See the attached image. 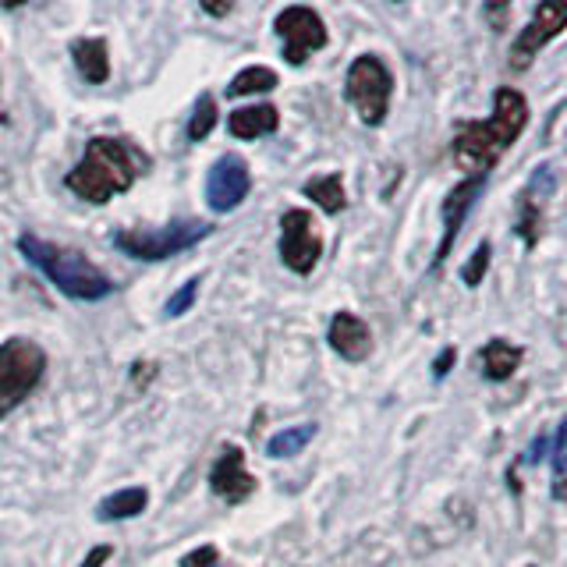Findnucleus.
Segmentation results:
<instances>
[{"label": "nucleus", "instance_id": "1a4fd4ad", "mask_svg": "<svg viewBox=\"0 0 567 567\" xmlns=\"http://www.w3.org/2000/svg\"><path fill=\"white\" fill-rule=\"evenodd\" d=\"M564 29H567V0H543L511 47V61H507L511 71H528L532 61L539 58V50L554 43Z\"/></svg>", "mask_w": 567, "mask_h": 567}, {"label": "nucleus", "instance_id": "412c9836", "mask_svg": "<svg viewBox=\"0 0 567 567\" xmlns=\"http://www.w3.org/2000/svg\"><path fill=\"white\" fill-rule=\"evenodd\" d=\"M316 436V422H306V425H291V430H280L270 436V454L274 457H295L301 454L312 443Z\"/></svg>", "mask_w": 567, "mask_h": 567}, {"label": "nucleus", "instance_id": "f8f14e48", "mask_svg": "<svg viewBox=\"0 0 567 567\" xmlns=\"http://www.w3.org/2000/svg\"><path fill=\"white\" fill-rule=\"evenodd\" d=\"M486 182H489V174H475V177H465V182L454 185V188L447 192V199H443V206H440L443 238H440V245H436L433 270H440V266L447 262L451 248H454V241H457V235H461V224H465V217L472 213V206L478 203V195H483Z\"/></svg>", "mask_w": 567, "mask_h": 567}, {"label": "nucleus", "instance_id": "4be33fe9", "mask_svg": "<svg viewBox=\"0 0 567 567\" xmlns=\"http://www.w3.org/2000/svg\"><path fill=\"white\" fill-rule=\"evenodd\" d=\"M217 96L213 93H203L195 100V111L188 117V142H203L213 128H217Z\"/></svg>", "mask_w": 567, "mask_h": 567}, {"label": "nucleus", "instance_id": "5701e85b", "mask_svg": "<svg viewBox=\"0 0 567 567\" xmlns=\"http://www.w3.org/2000/svg\"><path fill=\"white\" fill-rule=\"evenodd\" d=\"M489 262H493V245L483 241L472 252V259L461 266V280H465V288H478V284H483V277L489 274Z\"/></svg>", "mask_w": 567, "mask_h": 567}, {"label": "nucleus", "instance_id": "9d476101", "mask_svg": "<svg viewBox=\"0 0 567 567\" xmlns=\"http://www.w3.org/2000/svg\"><path fill=\"white\" fill-rule=\"evenodd\" d=\"M248 188H252V174L238 153H224L206 174V203L213 213H235Z\"/></svg>", "mask_w": 567, "mask_h": 567}, {"label": "nucleus", "instance_id": "cd10ccee", "mask_svg": "<svg viewBox=\"0 0 567 567\" xmlns=\"http://www.w3.org/2000/svg\"><path fill=\"white\" fill-rule=\"evenodd\" d=\"M457 362V351L454 348H443L440 354H436V362H433V377L436 380H443V377H447V372H451V365Z\"/></svg>", "mask_w": 567, "mask_h": 567}, {"label": "nucleus", "instance_id": "f257e3e1", "mask_svg": "<svg viewBox=\"0 0 567 567\" xmlns=\"http://www.w3.org/2000/svg\"><path fill=\"white\" fill-rule=\"evenodd\" d=\"M528 128V100L518 93V89L501 85L493 93V114L486 121H461L454 132V164L461 171H468V177L475 174H489L501 156L522 138V132Z\"/></svg>", "mask_w": 567, "mask_h": 567}, {"label": "nucleus", "instance_id": "6e6552de", "mask_svg": "<svg viewBox=\"0 0 567 567\" xmlns=\"http://www.w3.org/2000/svg\"><path fill=\"white\" fill-rule=\"evenodd\" d=\"M277 35H280V43H284V61H288L291 68L298 64H306L316 50H323L327 47V25H323V18H319V11L312 8H301V4H291V8H284L277 14V22H274Z\"/></svg>", "mask_w": 567, "mask_h": 567}, {"label": "nucleus", "instance_id": "7ed1b4c3", "mask_svg": "<svg viewBox=\"0 0 567 567\" xmlns=\"http://www.w3.org/2000/svg\"><path fill=\"white\" fill-rule=\"evenodd\" d=\"M18 252H22L35 270H43L47 280L58 288L61 295L75 298V301H100L114 291L111 277H106L100 266L89 262L75 248H64L58 241H43L35 238L32 230H25L18 238Z\"/></svg>", "mask_w": 567, "mask_h": 567}, {"label": "nucleus", "instance_id": "20e7f679", "mask_svg": "<svg viewBox=\"0 0 567 567\" xmlns=\"http://www.w3.org/2000/svg\"><path fill=\"white\" fill-rule=\"evenodd\" d=\"M213 235V224L188 217V220H171L164 227H132V230H117L114 245L121 248L124 256H135L142 262H159L171 259L185 248L199 245Z\"/></svg>", "mask_w": 567, "mask_h": 567}, {"label": "nucleus", "instance_id": "b1692460", "mask_svg": "<svg viewBox=\"0 0 567 567\" xmlns=\"http://www.w3.org/2000/svg\"><path fill=\"white\" fill-rule=\"evenodd\" d=\"M549 457H554V475H557V483H554V496L557 501H564V478H567V415L564 422L557 425V436H554V451H549Z\"/></svg>", "mask_w": 567, "mask_h": 567}, {"label": "nucleus", "instance_id": "393cba45", "mask_svg": "<svg viewBox=\"0 0 567 567\" xmlns=\"http://www.w3.org/2000/svg\"><path fill=\"white\" fill-rule=\"evenodd\" d=\"M199 284H203V277H192V280L185 284V288H177V295L167 301V309H164V312H167L171 319L185 316V312L195 306V298H199Z\"/></svg>", "mask_w": 567, "mask_h": 567}, {"label": "nucleus", "instance_id": "0eeeda50", "mask_svg": "<svg viewBox=\"0 0 567 567\" xmlns=\"http://www.w3.org/2000/svg\"><path fill=\"white\" fill-rule=\"evenodd\" d=\"M280 262L291 274L309 277L316 270V262L323 259V235L309 209H288L280 217Z\"/></svg>", "mask_w": 567, "mask_h": 567}, {"label": "nucleus", "instance_id": "ddd939ff", "mask_svg": "<svg viewBox=\"0 0 567 567\" xmlns=\"http://www.w3.org/2000/svg\"><path fill=\"white\" fill-rule=\"evenodd\" d=\"M209 486L230 507L245 504L248 496L256 493V478L245 468V451L238 443H224L220 447L217 461H213V472H209Z\"/></svg>", "mask_w": 567, "mask_h": 567}, {"label": "nucleus", "instance_id": "39448f33", "mask_svg": "<svg viewBox=\"0 0 567 567\" xmlns=\"http://www.w3.org/2000/svg\"><path fill=\"white\" fill-rule=\"evenodd\" d=\"M47 372V351L29 337H11L0 344V419H8Z\"/></svg>", "mask_w": 567, "mask_h": 567}, {"label": "nucleus", "instance_id": "423d86ee", "mask_svg": "<svg viewBox=\"0 0 567 567\" xmlns=\"http://www.w3.org/2000/svg\"><path fill=\"white\" fill-rule=\"evenodd\" d=\"M344 96L359 111L362 124L380 128L390 114V96H394V75L390 68L377 58V53H362L354 58L348 75H344Z\"/></svg>", "mask_w": 567, "mask_h": 567}, {"label": "nucleus", "instance_id": "f03ea898", "mask_svg": "<svg viewBox=\"0 0 567 567\" xmlns=\"http://www.w3.org/2000/svg\"><path fill=\"white\" fill-rule=\"evenodd\" d=\"M146 171H150L146 150H138L135 142L117 135H96L85 142L79 167L64 177V185L68 192H75V199L103 206L114 195L128 192Z\"/></svg>", "mask_w": 567, "mask_h": 567}, {"label": "nucleus", "instance_id": "aec40b11", "mask_svg": "<svg viewBox=\"0 0 567 567\" xmlns=\"http://www.w3.org/2000/svg\"><path fill=\"white\" fill-rule=\"evenodd\" d=\"M270 89H277V71L270 68H262V64H252V68H245L238 71L235 79H230L227 85V96H256V93H270Z\"/></svg>", "mask_w": 567, "mask_h": 567}, {"label": "nucleus", "instance_id": "c756f323", "mask_svg": "<svg viewBox=\"0 0 567 567\" xmlns=\"http://www.w3.org/2000/svg\"><path fill=\"white\" fill-rule=\"evenodd\" d=\"M507 11H511L507 4H504V8H486V14L493 18V29H501V18H504Z\"/></svg>", "mask_w": 567, "mask_h": 567}, {"label": "nucleus", "instance_id": "a211bd4d", "mask_svg": "<svg viewBox=\"0 0 567 567\" xmlns=\"http://www.w3.org/2000/svg\"><path fill=\"white\" fill-rule=\"evenodd\" d=\"M146 507H150V489L128 486V489H117V493L106 496V501H100L96 518L100 522H128V518H138Z\"/></svg>", "mask_w": 567, "mask_h": 567}, {"label": "nucleus", "instance_id": "c85d7f7f", "mask_svg": "<svg viewBox=\"0 0 567 567\" xmlns=\"http://www.w3.org/2000/svg\"><path fill=\"white\" fill-rule=\"evenodd\" d=\"M546 447H549V440L546 436H536V440H532V447H528V465H539V461L546 457Z\"/></svg>", "mask_w": 567, "mask_h": 567}, {"label": "nucleus", "instance_id": "a878e982", "mask_svg": "<svg viewBox=\"0 0 567 567\" xmlns=\"http://www.w3.org/2000/svg\"><path fill=\"white\" fill-rule=\"evenodd\" d=\"M182 567H220V549L206 543V546H195L192 554L182 557Z\"/></svg>", "mask_w": 567, "mask_h": 567}, {"label": "nucleus", "instance_id": "dca6fc26", "mask_svg": "<svg viewBox=\"0 0 567 567\" xmlns=\"http://www.w3.org/2000/svg\"><path fill=\"white\" fill-rule=\"evenodd\" d=\"M71 58H75L79 75L89 85H103L106 79H111V50H106V40H100V35H89V40L71 43Z\"/></svg>", "mask_w": 567, "mask_h": 567}, {"label": "nucleus", "instance_id": "2eb2a0df", "mask_svg": "<svg viewBox=\"0 0 567 567\" xmlns=\"http://www.w3.org/2000/svg\"><path fill=\"white\" fill-rule=\"evenodd\" d=\"M522 359H525V351L518 344L504 341V337H493V341H486L483 351H478V365H483V377L489 383H507L514 372L522 369Z\"/></svg>", "mask_w": 567, "mask_h": 567}, {"label": "nucleus", "instance_id": "4468645a", "mask_svg": "<svg viewBox=\"0 0 567 567\" xmlns=\"http://www.w3.org/2000/svg\"><path fill=\"white\" fill-rule=\"evenodd\" d=\"M327 341H330V348L341 354L344 362H365L369 354H372V330H369V323L354 316V312H348V309L333 312Z\"/></svg>", "mask_w": 567, "mask_h": 567}, {"label": "nucleus", "instance_id": "6ab92c4d", "mask_svg": "<svg viewBox=\"0 0 567 567\" xmlns=\"http://www.w3.org/2000/svg\"><path fill=\"white\" fill-rule=\"evenodd\" d=\"M306 199H312L323 213H344L348 206V192H344V182H341V174H319L312 177V182H306Z\"/></svg>", "mask_w": 567, "mask_h": 567}, {"label": "nucleus", "instance_id": "7c9ffc66", "mask_svg": "<svg viewBox=\"0 0 567 567\" xmlns=\"http://www.w3.org/2000/svg\"><path fill=\"white\" fill-rule=\"evenodd\" d=\"M203 11H206V14H227L230 8H227V4H203Z\"/></svg>", "mask_w": 567, "mask_h": 567}, {"label": "nucleus", "instance_id": "f3484780", "mask_svg": "<svg viewBox=\"0 0 567 567\" xmlns=\"http://www.w3.org/2000/svg\"><path fill=\"white\" fill-rule=\"evenodd\" d=\"M280 124V114L274 103H256V106H241L227 117V128L235 138H262L274 135Z\"/></svg>", "mask_w": 567, "mask_h": 567}, {"label": "nucleus", "instance_id": "9b49d317", "mask_svg": "<svg viewBox=\"0 0 567 567\" xmlns=\"http://www.w3.org/2000/svg\"><path fill=\"white\" fill-rule=\"evenodd\" d=\"M557 188V174L549 164L536 167V174L528 177V185L518 195V220H514V230L518 238L532 248L539 245L543 238V224H546V206H549V195Z\"/></svg>", "mask_w": 567, "mask_h": 567}, {"label": "nucleus", "instance_id": "bb28decb", "mask_svg": "<svg viewBox=\"0 0 567 567\" xmlns=\"http://www.w3.org/2000/svg\"><path fill=\"white\" fill-rule=\"evenodd\" d=\"M114 557V546H93V549H89V554H85V560L79 564V567H103L106 560H111Z\"/></svg>", "mask_w": 567, "mask_h": 567}]
</instances>
